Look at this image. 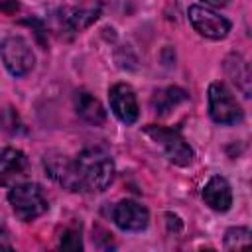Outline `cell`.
<instances>
[{
    "instance_id": "8fae6325",
    "label": "cell",
    "mask_w": 252,
    "mask_h": 252,
    "mask_svg": "<svg viewBox=\"0 0 252 252\" xmlns=\"http://www.w3.org/2000/svg\"><path fill=\"white\" fill-rule=\"evenodd\" d=\"M28 159L16 148H6L0 152V185H12L26 175Z\"/></svg>"
},
{
    "instance_id": "9c48e42d",
    "label": "cell",
    "mask_w": 252,
    "mask_h": 252,
    "mask_svg": "<svg viewBox=\"0 0 252 252\" xmlns=\"http://www.w3.org/2000/svg\"><path fill=\"white\" fill-rule=\"evenodd\" d=\"M43 165H45L47 175L51 179H55L59 185H63L69 191H79L73 159H69L63 154H49V156H45Z\"/></svg>"
},
{
    "instance_id": "52a82bcc",
    "label": "cell",
    "mask_w": 252,
    "mask_h": 252,
    "mask_svg": "<svg viewBox=\"0 0 252 252\" xmlns=\"http://www.w3.org/2000/svg\"><path fill=\"white\" fill-rule=\"evenodd\" d=\"M112 220H114V224L118 228H122L126 232H140V230H144L148 226L150 213L138 201L122 199L112 209Z\"/></svg>"
},
{
    "instance_id": "e0dca14e",
    "label": "cell",
    "mask_w": 252,
    "mask_h": 252,
    "mask_svg": "<svg viewBox=\"0 0 252 252\" xmlns=\"http://www.w3.org/2000/svg\"><path fill=\"white\" fill-rule=\"evenodd\" d=\"M59 248H63V250H81V248H83V242H81L79 232H75V230H67V232L61 236Z\"/></svg>"
},
{
    "instance_id": "4fadbf2b",
    "label": "cell",
    "mask_w": 252,
    "mask_h": 252,
    "mask_svg": "<svg viewBox=\"0 0 252 252\" xmlns=\"http://www.w3.org/2000/svg\"><path fill=\"white\" fill-rule=\"evenodd\" d=\"M224 71L226 75L232 79V83L236 85V89L242 91L244 96H250V67L246 63V59L238 53H232L224 59Z\"/></svg>"
},
{
    "instance_id": "ac0fdd59",
    "label": "cell",
    "mask_w": 252,
    "mask_h": 252,
    "mask_svg": "<svg viewBox=\"0 0 252 252\" xmlns=\"http://www.w3.org/2000/svg\"><path fill=\"white\" fill-rule=\"evenodd\" d=\"M20 10V2L18 0H0V12L4 14H16Z\"/></svg>"
},
{
    "instance_id": "5bb4252c",
    "label": "cell",
    "mask_w": 252,
    "mask_h": 252,
    "mask_svg": "<svg viewBox=\"0 0 252 252\" xmlns=\"http://www.w3.org/2000/svg\"><path fill=\"white\" fill-rule=\"evenodd\" d=\"M183 100H187V93L179 87H167V89H161L154 94L152 98V108L158 112V114H167L169 110H173L177 104H181Z\"/></svg>"
},
{
    "instance_id": "2e32d148",
    "label": "cell",
    "mask_w": 252,
    "mask_h": 252,
    "mask_svg": "<svg viewBox=\"0 0 252 252\" xmlns=\"http://www.w3.org/2000/svg\"><path fill=\"white\" fill-rule=\"evenodd\" d=\"M250 244V230L246 226H232L224 234V248L226 250H242Z\"/></svg>"
},
{
    "instance_id": "3957f363",
    "label": "cell",
    "mask_w": 252,
    "mask_h": 252,
    "mask_svg": "<svg viewBox=\"0 0 252 252\" xmlns=\"http://www.w3.org/2000/svg\"><path fill=\"white\" fill-rule=\"evenodd\" d=\"M209 114L217 124H222V126H230L242 120V108L224 83H211Z\"/></svg>"
},
{
    "instance_id": "9a60e30c",
    "label": "cell",
    "mask_w": 252,
    "mask_h": 252,
    "mask_svg": "<svg viewBox=\"0 0 252 252\" xmlns=\"http://www.w3.org/2000/svg\"><path fill=\"white\" fill-rule=\"evenodd\" d=\"M98 16V10H85V8H67L61 12V22L71 32H81L89 24H93Z\"/></svg>"
},
{
    "instance_id": "6da1fadb",
    "label": "cell",
    "mask_w": 252,
    "mask_h": 252,
    "mask_svg": "<svg viewBox=\"0 0 252 252\" xmlns=\"http://www.w3.org/2000/svg\"><path fill=\"white\" fill-rule=\"evenodd\" d=\"M75 175L79 191L98 193L104 191L114 179V161L100 148H87L75 159Z\"/></svg>"
},
{
    "instance_id": "7c38bea8",
    "label": "cell",
    "mask_w": 252,
    "mask_h": 252,
    "mask_svg": "<svg viewBox=\"0 0 252 252\" xmlns=\"http://www.w3.org/2000/svg\"><path fill=\"white\" fill-rule=\"evenodd\" d=\"M75 108H77V114L91 126H102L106 120V112L102 104L89 93H79L75 96Z\"/></svg>"
},
{
    "instance_id": "30bf717a",
    "label": "cell",
    "mask_w": 252,
    "mask_h": 252,
    "mask_svg": "<svg viewBox=\"0 0 252 252\" xmlns=\"http://www.w3.org/2000/svg\"><path fill=\"white\" fill-rule=\"evenodd\" d=\"M203 199L217 213L228 211L232 205V191H230L228 181L220 175H213L203 187Z\"/></svg>"
},
{
    "instance_id": "ba28073f",
    "label": "cell",
    "mask_w": 252,
    "mask_h": 252,
    "mask_svg": "<svg viewBox=\"0 0 252 252\" xmlns=\"http://www.w3.org/2000/svg\"><path fill=\"white\" fill-rule=\"evenodd\" d=\"M108 100H110V108L114 112V116L124 122V124H134L140 116V108H138V98L132 91L130 85L118 83L108 91Z\"/></svg>"
},
{
    "instance_id": "ffe728a7",
    "label": "cell",
    "mask_w": 252,
    "mask_h": 252,
    "mask_svg": "<svg viewBox=\"0 0 252 252\" xmlns=\"http://www.w3.org/2000/svg\"><path fill=\"white\" fill-rule=\"evenodd\" d=\"M0 248H10V244L8 242H2V238H0Z\"/></svg>"
},
{
    "instance_id": "7a4b0ae2",
    "label": "cell",
    "mask_w": 252,
    "mask_h": 252,
    "mask_svg": "<svg viewBox=\"0 0 252 252\" xmlns=\"http://www.w3.org/2000/svg\"><path fill=\"white\" fill-rule=\"evenodd\" d=\"M8 201L12 205L14 215L24 222L35 220L37 217H41L47 211V201H45L39 185L30 183V181L16 183L8 193Z\"/></svg>"
},
{
    "instance_id": "d6986e66",
    "label": "cell",
    "mask_w": 252,
    "mask_h": 252,
    "mask_svg": "<svg viewBox=\"0 0 252 252\" xmlns=\"http://www.w3.org/2000/svg\"><path fill=\"white\" fill-rule=\"evenodd\" d=\"M205 4H209V6H215V8H220V6H226L228 4V0H203Z\"/></svg>"
},
{
    "instance_id": "5b68a950",
    "label": "cell",
    "mask_w": 252,
    "mask_h": 252,
    "mask_svg": "<svg viewBox=\"0 0 252 252\" xmlns=\"http://www.w3.org/2000/svg\"><path fill=\"white\" fill-rule=\"evenodd\" d=\"M146 134L163 148V152L171 163L185 167L193 161V150L177 130H169V128L152 124V126H146Z\"/></svg>"
},
{
    "instance_id": "277c9868",
    "label": "cell",
    "mask_w": 252,
    "mask_h": 252,
    "mask_svg": "<svg viewBox=\"0 0 252 252\" xmlns=\"http://www.w3.org/2000/svg\"><path fill=\"white\" fill-rule=\"evenodd\" d=\"M0 57L4 67L14 77H24L33 69V53L30 43L20 35H10L0 43Z\"/></svg>"
},
{
    "instance_id": "8992f818",
    "label": "cell",
    "mask_w": 252,
    "mask_h": 252,
    "mask_svg": "<svg viewBox=\"0 0 252 252\" xmlns=\"http://www.w3.org/2000/svg\"><path fill=\"white\" fill-rule=\"evenodd\" d=\"M189 22L197 33L209 39H222L230 32V22L205 6H189Z\"/></svg>"
}]
</instances>
